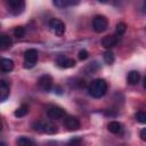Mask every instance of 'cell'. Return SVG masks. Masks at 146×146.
<instances>
[{
  "mask_svg": "<svg viewBox=\"0 0 146 146\" xmlns=\"http://www.w3.org/2000/svg\"><path fill=\"white\" fill-rule=\"evenodd\" d=\"M135 117H136V120H137L138 122H140V123H145V122H146V114H145L144 112H141V111L137 112L136 115H135Z\"/></svg>",
  "mask_w": 146,
  "mask_h": 146,
  "instance_id": "24",
  "label": "cell"
},
{
  "mask_svg": "<svg viewBox=\"0 0 146 146\" xmlns=\"http://www.w3.org/2000/svg\"><path fill=\"white\" fill-rule=\"evenodd\" d=\"M1 129H2V123H1V121H0V131H1Z\"/></svg>",
  "mask_w": 146,
  "mask_h": 146,
  "instance_id": "28",
  "label": "cell"
},
{
  "mask_svg": "<svg viewBox=\"0 0 146 146\" xmlns=\"http://www.w3.org/2000/svg\"><path fill=\"white\" fill-rule=\"evenodd\" d=\"M125 30H127V25L124 24V23H117L116 24V30H115V35L116 36H121L124 32H125Z\"/></svg>",
  "mask_w": 146,
  "mask_h": 146,
  "instance_id": "21",
  "label": "cell"
},
{
  "mask_svg": "<svg viewBox=\"0 0 146 146\" xmlns=\"http://www.w3.org/2000/svg\"><path fill=\"white\" fill-rule=\"evenodd\" d=\"M64 125L70 131L78 130L81 127L80 121L75 116H73V115H65V117H64Z\"/></svg>",
  "mask_w": 146,
  "mask_h": 146,
  "instance_id": "8",
  "label": "cell"
},
{
  "mask_svg": "<svg viewBox=\"0 0 146 146\" xmlns=\"http://www.w3.org/2000/svg\"><path fill=\"white\" fill-rule=\"evenodd\" d=\"M25 29L23 27V26H16L15 27V30H14V35L17 38V39H21V38H23L24 35H25Z\"/></svg>",
  "mask_w": 146,
  "mask_h": 146,
  "instance_id": "23",
  "label": "cell"
},
{
  "mask_svg": "<svg viewBox=\"0 0 146 146\" xmlns=\"http://www.w3.org/2000/svg\"><path fill=\"white\" fill-rule=\"evenodd\" d=\"M0 29H1V25H0Z\"/></svg>",
  "mask_w": 146,
  "mask_h": 146,
  "instance_id": "29",
  "label": "cell"
},
{
  "mask_svg": "<svg viewBox=\"0 0 146 146\" xmlns=\"http://www.w3.org/2000/svg\"><path fill=\"white\" fill-rule=\"evenodd\" d=\"M117 41H119V36H116L115 34L106 35V36H104L103 40H102V46H103L104 48H106V49H111L112 47L116 46Z\"/></svg>",
  "mask_w": 146,
  "mask_h": 146,
  "instance_id": "11",
  "label": "cell"
},
{
  "mask_svg": "<svg viewBox=\"0 0 146 146\" xmlns=\"http://www.w3.org/2000/svg\"><path fill=\"white\" fill-rule=\"evenodd\" d=\"M140 138H141V140H146V129L145 128L141 129V131H140Z\"/></svg>",
  "mask_w": 146,
  "mask_h": 146,
  "instance_id": "26",
  "label": "cell"
},
{
  "mask_svg": "<svg viewBox=\"0 0 146 146\" xmlns=\"http://www.w3.org/2000/svg\"><path fill=\"white\" fill-rule=\"evenodd\" d=\"M49 27H50V31L57 36H62L65 33V24L58 18H52L49 22Z\"/></svg>",
  "mask_w": 146,
  "mask_h": 146,
  "instance_id": "7",
  "label": "cell"
},
{
  "mask_svg": "<svg viewBox=\"0 0 146 146\" xmlns=\"http://www.w3.org/2000/svg\"><path fill=\"white\" fill-rule=\"evenodd\" d=\"M0 146H8L6 143H2V141H0Z\"/></svg>",
  "mask_w": 146,
  "mask_h": 146,
  "instance_id": "27",
  "label": "cell"
},
{
  "mask_svg": "<svg viewBox=\"0 0 146 146\" xmlns=\"http://www.w3.org/2000/svg\"><path fill=\"white\" fill-rule=\"evenodd\" d=\"M27 113H29V106H27L26 104H23V105H21V106L15 111L14 115H15L16 117H23V116H25Z\"/></svg>",
  "mask_w": 146,
  "mask_h": 146,
  "instance_id": "19",
  "label": "cell"
},
{
  "mask_svg": "<svg viewBox=\"0 0 146 146\" xmlns=\"http://www.w3.org/2000/svg\"><path fill=\"white\" fill-rule=\"evenodd\" d=\"M9 96V84L5 80H0V102H3Z\"/></svg>",
  "mask_w": 146,
  "mask_h": 146,
  "instance_id": "13",
  "label": "cell"
},
{
  "mask_svg": "<svg viewBox=\"0 0 146 146\" xmlns=\"http://www.w3.org/2000/svg\"><path fill=\"white\" fill-rule=\"evenodd\" d=\"M32 128L38 132L47 133V135H54V133L57 132V127L54 123L48 122V121H42V120L33 122L32 123Z\"/></svg>",
  "mask_w": 146,
  "mask_h": 146,
  "instance_id": "2",
  "label": "cell"
},
{
  "mask_svg": "<svg viewBox=\"0 0 146 146\" xmlns=\"http://www.w3.org/2000/svg\"><path fill=\"white\" fill-rule=\"evenodd\" d=\"M108 26V22H107V18L103 15H97L94 17L92 19V29L95 32L97 33H102L104 31H106Z\"/></svg>",
  "mask_w": 146,
  "mask_h": 146,
  "instance_id": "4",
  "label": "cell"
},
{
  "mask_svg": "<svg viewBox=\"0 0 146 146\" xmlns=\"http://www.w3.org/2000/svg\"><path fill=\"white\" fill-rule=\"evenodd\" d=\"M56 64L62 67V68H70V67H74L75 66V60L73 58H70L67 56L60 55L57 57L56 59Z\"/></svg>",
  "mask_w": 146,
  "mask_h": 146,
  "instance_id": "9",
  "label": "cell"
},
{
  "mask_svg": "<svg viewBox=\"0 0 146 146\" xmlns=\"http://www.w3.org/2000/svg\"><path fill=\"white\" fill-rule=\"evenodd\" d=\"M38 86L42 90L49 91L51 89V87H52V78L50 75H48V74H44V75L40 76L39 80H38Z\"/></svg>",
  "mask_w": 146,
  "mask_h": 146,
  "instance_id": "10",
  "label": "cell"
},
{
  "mask_svg": "<svg viewBox=\"0 0 146 146\" xmlns=\"http://www.w3.org/2000/svg\"><path fill=\"white\" fill-rule=\"evenodd\" d=\"M139 80H140V73L138 71H131V72H129V74L127 76V81H128L129 84H131V86L137 84L139 82Z\"/></svg>",
  "mask_w": 146,
  "mask_h": 146,
  "instance_id": "16",
  "label": "cell"
},
{
  "mask_svg": "<svg viewBox=\"0 0 146 146\" xmlns=\"http://www.w3.org/2000/svg\"><path fill=\"white\" fill-rule=\"evenodd\" d=\"M104 60L108 65H111V64L114 63V55H113V52L111 50H107V51L104 52Z\"/></svg>",
  "mask_w": 146,
  "mask_h": 146,
  "instance_id": "22",
  "label": "cell"
},
{
  "mask_svg": "<svg viewBox=\"0 0 146 146\" xmlns=\"http://www.w3.org/2000/svg\"><path fill=\"white\" fill-rule=\"evenodd\" d=\"M14 70V62L9 58H2L0 57V72L8 73Z\"/></svg>",
  "mask_w": 146,
  "mask_h": 146,
  "instance_id": "12",
  "label": "cell"
},
{
  "mask_svg": "<svg viewBox=\"0 0 146 146\" xmlns=\"http://www.w3.org/2000/svg\"><path fill=\"white\" fill-rule=\"evenodd\" d=\"M88 57H89V52H88L86 49H82V50L79 51V58H80L81 60H84V59H87Z\"/></svg>",
  "mask_w": 146,
  "mask_h": 146,
  "instance_id": "25",
  "label": "cell"
},
{
  "mask_svg": "<svg viewBox=\"0 0 146 146\" xmlns=\"http://www.w3.org/2000/svg\"><path fill=\"white\" fill-rule=\"evenodd\" d=\"M16 145L17 146H36V143L29 138V137H25V136H21L17 138L16 140Z\"/></svg>",
  "mask_w": 146,
  "mask_h": 146,
  "instance_id": "15",
  "label": "cell"
},
{
  "mask_svg": "<svg viewBox=\"0 0 146 146\" xmlns=\"http://www.w3.org/2000/svg\"><path fill=\"white\" fill-rule=\"evenodd\" d=\"M38 60V51L33 48L27 49L24 54V67L25 68H32Z\"/></svg>",
  "mask_w": 146,
  "mask_h": 146,
  "instance_id": "5",
  "label": "cell"
},
{
  "mask_svg": "<svg viewBox=\"0 0 146 146\" xmlns=\"http://www.w3.org/2000/svg\"><path fill=\"white\" fill-rule=\"evenodd\" d=\"M13 44V40L8 34H0V49L6 50L10 48Z\"/></svg>",
  "mask_w": 146,
  "mask_h": 146,
  "instance_id": "14",
  "label": "cell"
},
{
  "mask_svg": "<svg viewBox=\"0 0 146 146\" xmlns=\"http://www.w3.org/2000/svg\"><path fill=\"white\" fill-rule=\"evenodd\" d=\"M81 145H82L81 137H73L65 144V146H81Z\"/></svg>",
  "mask_w": 146,
  "mask_h": 146,
  "instance_id": "20",
  "label": "cell"
},
{
  "mask_svg": "<svg viewBox=\"0 0 146 146\" xmlns=\"http://www.w3.org/2000/svg\"><path fill=\"white\" fill-rule=\"evenodd\" d=\"M7 7H8V11L11 15L17 16L24 11L25 2L22 0H9V1H7Z\"/></svg>",
  "mask_w": 146,
  "mask_h": 146,
  "instance_id": "3",
  "label": "cell"
},
{
  "mask_svg": "<svg viewBox=\"0 0 146 146\" xmlns=\"http://www.w3.org/2000/svg\"><path fill=\"white\" fill-rule=\"evenodd\" d=\"M107 129L112 133H120L123 128H122V124L120 122H117V121H111L107 124Z\"/></svg>",
  "mask_w": 146,
  "mask_h": 146,
  "instance_id": "17",
  "label": "cell"
},
{
  "mask_svg": "<svg viewBox=\"0 0 146 146\" xmlns=\"http://www.w3.org/2000/svg\"><path fill=\"white\" fill-rule=\"evenodd\" d=\"M88 91L94 98H100L107 92V82L104 79H95L90 82Z\"/></svg>",
  "mask_w": 146,
  "mask_h": 146,
  "instance_id": "1",
  "label": "cell"
},
{
  "mask_svg": "<svg viewBox=\"0 0 146 146\" xmlns=\"http://www.w3.org/2000/svg\"><path fill=\"white\" fill-rule=\"evenodd\" d=\"M65 115H66L65 110L59 106L50 105L47 107V116L51 120H60V119H64Z\"/></svg>",
  "mask_w": 146,
  "mask_h": 146,
  "instance_id": "6",
  "label": "cell"
},
{
  "mask_svg": "<svg viewBox=\"0 0 146 146\" xmlns=\"http://www.w3.org/2000/svg\"><path fill=\"white\" fill-rule=\"evenodd\" d=\"M52 3H54L56 7L64 8V7H67V6L78 5L79 2H78V1H70V0H54V1H52Z\"/></svg>",
  "mask_w": 146,
  "mask_h": 146,
  "instance_id": "18",
  "label": "cell"
}]
</instances>
